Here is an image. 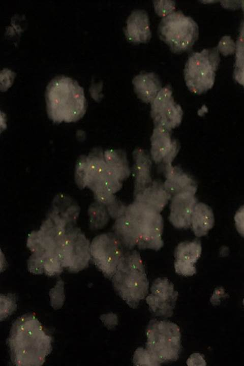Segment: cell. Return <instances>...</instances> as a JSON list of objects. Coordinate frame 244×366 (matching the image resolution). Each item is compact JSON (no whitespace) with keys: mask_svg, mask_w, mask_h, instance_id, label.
<instances>
[{"mask_svg":"<svg viewBox=\"0 0 244 366\" xmlns=\"http://www.w3.org/2000/svg\"><path fill=\"white\" fill-rule=\"evenodd\" d=\"M52 338L31 314L13 323L8 339L12 362L20 366L42 365L52 350Z\"/></svg>","mask_w":244,"mask_h":366,"instance_id":"6da1fadb","label":"cell"},{"mask_svg":"<svg viewBox=\"0 0 244 366\" xmlns=\"http://www.w3.org/2000/svg\"><path fill=\"white\" fill-rule=\"evenodd\" d=\"M45 96L48 116L55 123L76 121L85 112L83 89L70 77L60 75L51 79Z\"/></svg>","mask_w":244,"mask_h":366,"instance_id":"7a4b0ae2","label":"cell"},{"mask_svg":"<svg viewBox=\"0 0 244 366\" xmlns=\"http://www.w3.org/2000/svg\"><path fill=\"white\" fill-rule=\"evenodd\" d=\"M114 288L131 308H136L148 293L149 282L139 253H125L112 277Z\"/></svg>","mask_w":244,"mask_h":366,"instance_id":"3957f363","label":"cell"},{"mask_svg":"<svg viewBox=\"0 0 244 366\" xmlns=\"http://www.w3.org/2000/svg\"><path fill=\"white\" fill-rule=\"evenodd\" d=\"M146 347L161 364L178 359L181 349L178 326L165 320H151L146 329Z\"/></svg>","mask_w":244,"mask_h":366,"instance_id":"277c9868","label":"cell"},{"mask_svg":"<svg viewBox=\"0 0 244 366\" xmlns=\"http://www.w3.org/2000/svg\"><path fill=\"white\" fill-rule=\"evenodd\" d=\"M125 214L134 226L138 238L137 246L139 249L158 251L163 246V219L160 212L134 201L127 206Z\"/></svg>","mask_w":244,"mask_h":366,"instance_id":"5b68a950","label":"cell"},{"mask_svg":"<svg viewBox=\"0 0 244 366\" xmlns=\"http://www.w3.org/2000/svg\"><path fill=\"white\" fill-rule=\"evenodd\" d=\"M158 33L172 52L180 53L193 46L198 38L199 30L193 18L177 11L163 17Z\"/></svg>","mask_w":244,"mask_h":366,"instance_id":"8992f818","label":"cell"},{"mask_svg":"<svg viewBox=\"0 0 244 366\" xmlns=\"http://www.w3.org/2000/svg\"><path fill=\"white\" fill-rule=\"evenodd\" d=\"M220 62L217 48L204 49L192 53L185 67L186 84L193 93L201 94L214 85L216 71Z\"/></svg>","mask_w":244,"mask_h":366,"instance_id":"52a82bcc","label":"cell"},{"mask_svg":"<svg viewBox=\"0 0 244 366\" xmlns=\"http://www.w3.org/2000/svg\"><path fill=\"white\" fill-rule=\"evenodd\" d=\"M111 176L115 175L108 167L104 150L101 148H94L88 155L81 156L77 162L75 178L80 188H88L94 193L101 190Z\"/></svg>","mask_w":244,"mask_h":366,"instance_id":"ba28073f","label":"cell"},{"mask_svg":"<svg viewBox=\"0 0 244 366\" xmlns=\"http://www.w3.org/2000/svg\"><path fill=\"white\" fill-rule=\"evenodd\" d=\"M124 248L114 233L97 235L90 243V255L97 268L112 278L124 255Z\"/></svg>","mask_w":244,"mask_h":366,"instance_id":"9c48e42d","label":"cell"},{"mask_svg":"<svg viewBox=\"0 0 244 366\" xmlns=\"http://www.w3.org/2000/svg\"><path fill=\"white\" fill-rule=\"evenodd\" d=\"M58 256L64 268L72 272L79 271L88 265L90 243L79 229L68 228Z\"/></svg>","mask_w":244,"mask_h":366,"instance_id":"30bf717a","label":"cell"},{"mask_svg":"<svg viewBox=\"0 0 244 366\" xmlns=\"http://www.w3.org/2000/svg\"><path fill=\"white\" fill-rule=\"evenodd\" d=\"M150 115L155 127L170 131L180 124L183 111L181 106L175 102L170 86L162 88L151 102Z\"/></svg>","mask_w":244,"mask_h":366,"instance_id":"8fae6325","label":"cell"},{"mask_svg":"<svg viewBox=\"0 0 244 366\" xmlns=\"http://www.w3.org/2000/svg\"><path fill=\"white\" fill-rule=\"evenodd\" d=\"M150 291L146 297L150 312L156 316L171 317L178 295L173 284L166 278H158L152 283Z\"/></svg>","mask_w":244,"mask_h":366,"instance_id":"7c38bea8","label":"cell"},{"mask_svg":"<svg viewBox=\"0 0 244 366\" xmlns=\"http://www.w3.org/2000/svg\"><path fill=\"white\" fill-rule=\"evenodd\" d=\"M151 157L156 164L163 169L172 165V162L179 151V146L173 139L170 131L160 127H155L150 138Z\"/></svg>","mask_w":244,"mask_h":366,"instance_id":"4fadbf2b","label":"cell"},{"mask_svg":"<svg viewBox=\"0 0 244 366\" xmlns=\"http://www.w3.org/2000/svg\"><path fill=\"white\" fill-rule=\"evenodd\" d=\"M197 203L195 194L191 193H181L173 196L169 216L171 224L177 229H187L191 227L192 216Z\"/></svg>","mask_w":244,"mask_h":366,"instance_id":"5bb4252c","label":"cell"},{"mask_svg":"<svg viewBox=\"0 0 244 366\" xmlns=\"http://www.w3.org/2000/svg\"><path fill=\"white\" fill-rule=\"evenodd\" d=\"M201 252V243L198 240L179 243L174 252L176 272L183 276H192L195 274V264L200 258Z\"/></svg>","mask_w":244,"mask_h":366,"instance_id":"9a60e30c","label":"cell"},{"mask_svg":"<svg viewBox=\"0 0 244 366\" xmlns=\"http://www.w3.org/2000/svg\"><path fill=\"white\" fill-rule=\"evenodd\" d=\"M125 34L133 43H145L151 37L147 13L144 10L135 9L130 14L126 22Z\"/></svg>","mask_w":244,"mask_h":366,"instance_id":"2e32d148","label":"cell"},{"mask_svg":"<svg viewBox=\"0 0 244 366\" xmlns=\"http://www.w3.org/2000/svg\"><path fill=\"white\" fill-rule=\"evenodd\" d=\"M164 171L166 177L164 186L172 197L185 192L195 194L197 190L196 181L181 168L171 165L165 168Z\"/></svg>","mask_w":244,"mask_h":366,"instance_id":"e0dca14e","label":"cell"},{"mask_svg":"<svg viewBox=\"0 0 244 366\" xmlns=\"http://www.w3.org/2000/svg\"><path fill=\"white\" fill-rule=\"evenodd\" d=\"M171 198L163 183L153 180L148 186L134 195V201L161 213Z\"/></svg>","mask_w":244,"mask_h":366,"instance_id":"ac0fdd59","label":"cell"},{"mask_svg":"<svg viewBox=\"0 0 244 366\" xmlns=\"http://www.w3.org/2000/svg\"><path fill=\"white\" fill-rule=\"evenodd\" d=\"M134 193L136 195L148 186L153 181L151 176V161L147 153L137 148L133 151Z\"/></svg>","mask_w":244,"mask_h":366,"instance_id":"d6986e66","label":"cell"},{"mask_svg":"<svg viewBox=\"0 0 244 366\" xmlns=\"http://www.w3.org/2000/svg\"><path fill=\"white\" fill-rule=\"evenodd\" d=\"M132 83L137 97L147 103H151L162 89L160 79L154 72L137 75L133 79Z\"/></svg>","mask_w":244,"mask_h":366,"instance_id":"ffe728a7","label":"cell"},{"mask_svg":"<svg viewBox=\"0 0 244 366\" xmlns=\"http://www.w3.org/2000/svg\"><path fill=\"white\" fill-rule=\"evenodd\" d=\"M215 219L211 208L203 203H197L195 205L191 218V227L197 237L207 234L214 225Z\"/></svg>","mask_w":244,"mask_h":366,"instance_id":"44dd1931","label":"cell"},{"mask_svg":"<svg viewBox=\"0 0 244 366\" xmlns=\"http://www.w3.org/2000/svg\"><path fill=\"white\" fill-rule=\"evenodd\" d=\"M113 229L124 249L131 251L137 245L138 238L134 226L125 214L115 219Z\"/></svg>","mask_w":244,"mask_h":366,"instance_id":"7402d4cb","label":"cell"},{"mask_svg":"<svg viewBox=\"0 0 244 366\" xmlns=\"http://www.w3.org/2000/svg\"><path fill=\"white\" fill-rule=\"evenodd\" d=\"M106 162L113 173L121 181L131 174L126 152L121 149H109L104 150Z\"/></svg>","mask_w":244,"mask_h":366,"instance_id":"603a6c76","label":"cell"},{"mask_svg":"<svg viewBox=\"0 0 244 366\" xmlns=\"http://www.w3.org/2000/svg\"><path fill=\"white\" fill-rule=\"evenodd\" d=\"M51 210L57 214L67 224L75 221L79 211L77 205L69 197L63 194L55 197Z\"/></svg>","mask_w":244,"mask_h":366,"instance_id":"cb8c5ba5","label":"cell"},{"mask_svg":"<svg viewBox=\"0 0 244 366\" xmlns=\"http://www.w3.org/2000/svg\"><path fill=\"white\" fill-rule=\"evenodd\" d=\"M88 214L90 226L93 229L102 228L109 221L110 216L107 208L97 201L89 206Z\"/></svg>","mask_w":244,"mask_h":366,"instance_id":"d4e9b609","label":"cell"},{"mask_svg":"<svg viewBox=\"0 0 244 366\" xmlns=\"http://www.w3.org/2000/svg\"><path fill=\"white\" fill-rule=\"evenodd\" d=\"M235 52L234 77L238 83L244 86V33H240L236 44Z\"/></svg>","mask_w":244,"mask_h":366,"instance_id":"484cf974","label":"cell"},{"mask_svg":"<svg viewBox=\"0 0 244 366\" xmlns=\"http://www.w3.org/2000/svg\"><path fill=\"white\" fill-rule=\"evenodd\" d=\"M43 258L44 273L49 276L60 273L64 267L57 255L50 254L42 256Z\"/></svg>","mask_w":244,"mask_h":366,"instance_id":"4316f807","label":"cell"},{"mask_svg":"<svg viewBox=\"0 0 244 366\" xmlns=\"http://www.w3.org/2000/svg\"><path fill=\"white\" fill-rule=\"evenodd\" d=\"M133 362L135 365H160L159 362L152 356L147 349L137 348L134 354Z\"/></svg>","mask_w":244,"mask_h":366,"instance_id":"83f0119b","label":"cell"},{"mask_svg":"<svg viewBox=\"0 0 244 366\" xmlns=\"http://www.w3.org/2000/svg\"><path fill=\"white\" fill-rule=\"evenodd\" d=\"M51 305L54 309L60 308L64 300V283L59 280L55 287L52 288L49 293Z\"/></svg>","mask_w":244,"mask_h":366,"instance_id":"f1b7e54d","label":"cell"},{"mask_svg":"<svg viewBox=\"0 0 244 366\" xmlns=\"http://www.w3.org/2000/svg\"><path fill=\"white\" fill-rule=\"evenodd\" d=\"M16 304L14 297L9 295H1V319H5L16 309Z\"/></svg>","mask_w":244,"mask_h":366,"instance_id":"f546056e","label":"cell"},{"mask_svg":"<svg viewBox=\"0 0 244 366\" xmlns=\"http://www.w3.org/2000/svg\"><path fill=\"white\" fill-rule=\"evenodd\" d=\"M154 5L156 12L163 17L173 12L175 7V2L171 1H154Z\"/></svg>","mask_w":244,"mask_h":366,"instance_id":"4dcf8cb0","label":"cell"},{"mask_svg":"<svg viewBox=\"0 0 244 366\" xmlns=\"http://www.w3.org/2000/svg\"><path fill=\"white\" fill-rule=\"evenodd\" d=\"M217 48L223 54L227 55L233 52L236 45L230 37L225 36L221 40Z\"/></svg>","mask_w":244,"mask_h":366,"instance_id":"1f68e13d","label":"cell"},{"mask_svg":"<svg viewBox=\"0 0 244 366\" xmlns=\"http://www.w3.org/2000/svg\"><path fill=\"white\" fill-rule=\"evenodd\" d=\"M234 221L237 231L244 237V205L241 206L235 213Z\"/></svg>","mask_w":244,"mask_h":366,"instance_id":"d6a6232c","label":"cell"},{"mask_svg":"<svg viewBox=\"0 0 244 366\" xmlns=\"http://www.w3.org/2000/svg\"><path fill=\"white\" fill-rule=\"evenodd\" d=\"M188 365H205V361L199 353H194L187 360Z\"/></svg>","mask_w":244,"mask_h":366,"instance_id":"836d02e7","label":"cell"},{"mask_svg":"<svg viewBox=\"0 0 244 366\" xmlns=\"http://www.w3.org/2000/svg\"><path fill=\"white\" fill-rule=\"evenodd\" d=\"M241 5H242V9H243V11H244V1L242 2V4H241Z\"/></svg>","mask_w":244,"mask_h":366,"instance_id":"e575fe53","label":"cell"},{"mask_svg":"<svg viewBox=\"0 0 244 366\" xmlns=\"http://www.w3.org/2000/svg\"><path fill=\"white\" fill-rule=\"evenodd\" d=\"M243 306H244V298H243Z\"/></svg>","mask_w":244,"mask_h":366,"instance_id":"d590c367","label":"cell"}]
</instances>
